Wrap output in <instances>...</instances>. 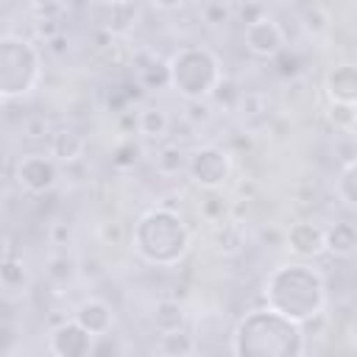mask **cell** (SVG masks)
<instances>
[{
    "label": "cell",
    "mask_w": 357,
    "mask_h": 357,
    "mask_svg": "<svg viewBox=\"0 0 357 357\" xmlns=\"http://www.w3.org/2000/svg\"><path fill=\"white\" fill-rule=\"evenodd\" d=\"M215 245L223 251V254H237L240 245H243V229L237 220H220L218 229H215Z\"/></svg>",
    "instance_id": "cell-19"
},
{
    "label": "cell",
    "mask_w": 357,
    "mask_h": 357,
    "mask_svg": "<svg viewBox=\"0 0 357 357\" xmlns=\"http://www.w3.org/2000/svg\"><path fill=\"white\" fill-rule=\"evenodd\" d=\"M98 6H117V3H128V0H92Z\"/></svg>",
    "instance_id": "cell-30"
},
{
    "label": "cell",
    "mask_w": 357,
    "mask_h": 357,
    "mask_svg": "<svg viewBox=\"0 0 357 357\" xmlns=\"http://www.w3.org/2000/svg\"><path fill=\"white\" fill-rule=\"evenodd\" d=\"M304 349V326L271 307L245 312L231 332L237 357H301Z\"/></svg>",
    "instance_id": "cell-2"
},
{
    "label": "cell",
    "mask_w": 357,
    "mask_h": 357,
    "mask_svg": "<svg viewBox=\"0 0 357 357\" xmlns=\"http://www.w3.org/2000/svg\"><path fill=\"white\" fill-rule=\"evenodd\" d=\"M329 123L335 126V131L351 134L354 123H357V106L354 103H329Z\"/></svg>",
    "instance_id": "cell-22"
},
{
    "label": "cell",
    "mask_w": 357,
    "mask_h": 357,
    "mask_svg": "<svg viewBox=\"0 0 357 357\" xmlns=\"http://www.w3.org/2000/svg\"><path fill=\"white\" fill-rule=\"evenodd\" d=\"M17 178L28 192H47L59 178L56 159L45 156V153L22 156V162L17 165Z\"/></svg>",
    "instance_id": "cell-8"
},
{
    "label": "cell",
    "mask_w": 357,
    "mask_h": 357,
    "mask_svg": "<svg viewBox=\"0 0 357 357\" xmlns=\"http://www.w3.org/2000/svg\"><path fill=\"white\" fill-rule=\"evenodd\" d=\"M159 351L167 354V357H187V354L195 351V340H192V335H187L184 329L165 332L162 340H159Z\"/></svg>",
    "instance_id": "cell-18"
},
{
    "label": "cell",
    "mask_w": 357,
    "mask_h": 357,
    "mask_svg": "<svg viewBox=\"0 0 357 357\" xmlns=\"http://www.w3.org/2000/svg\"><path fill=\"white\" fill-rule=\"evenodd\" d=\"M284 245L301 259H315L324 254V229L312 220H298L287 229Z\"/></svg>",
    "instance_id": "cell-10"
},
{
    "label": "cell",
    "mask_w": 357,
    "mask_h": 357,
    "mask_svg": "<svg viewBox=\"0 0 357 357\" xmlns=\"http://www.w3.org/2000/svg\"><path fill=\"white\" fill-rule=\"evenodd\" d=\"M187 173L201 190H220L231 176V156L220 145H201L187 156Z\"/></svg>",
    "instance_id": "cell-6"
},
{
    "label": "cell",
    "mask_w": 357,
    "mask_h": 357,
    "mask_svg": "<svg viewBox=\"0 0 357 357\" xmlns=\"http://www.w3.org/2000/svg\"><path fill=\"white\" fill-rule=\"evenodd\" d=\"M100 237H103V240H112L114 245H120V243H123V237H126V231H123V223H117V220H112V223H103V226H100Z\"/></svg>",
    "instance_id": "cell-26"
},
{
    "label": "cell",
    "mask_w": 357,
    "mask_h": 357,
    "mask_svg": "<svg viewBox=\"0 0 357 357\" xmlns=\"http://www.w3.org/2000/svg\"><path fill=\"white\" fill-rule=\"evenodd\" d=\"M137 151H139V148H137L134 142H126V145H120V148L114 151V159H112V162H114L117 167H128V165L137 162Z\"/></svg>",
    "instance_id": "cell-24"
},
{
    "label": "cell",
    "mask_w": 357,
    "mask_h": 357,
    "mask_svg": "<svg viewBox=\"0 0 357 357\" xmlns=\"http://www.w3.org/2000/svg\"><path fill=\"white\" fill-rule=\"evenodd\" d=\"M86 151V139L75 131V128H59L53 137H50V156L56 162H78Z\"/></svg>",
    "instance_id": "cell-14"
},
{
    "label": "cell",
    "mask_w": 357,
    "mask_h": 357,
    "mask_svg": "<svg viewBox=\"0 0 357 357\" xmlns=\"http://www.w3.org/2000/svg\"><path fill=\"white\" fill-rule=\"evenodd\" d=\"M42 75V56L31 39L0 36V98L28 95Z\"/></svg>",
    "instance_id": "cell-5"
},
{
    "label": "cell",
    "mask_w": 357,
    "mask_h": 357,
    "mask_svg": "<svg viewBox=\"0 0 357 357\" xmlns=\"http://www.w3.org/2000/svg\"><path fill=\"white\" fill-rule=\"evenodd\" d=\"M324 89L329 103H357V67L351 61H340L329 67L324 78Z\"/></svg>",
    "instance_id": "cell-11"
},
{
    "label": "cell",
    "mask_w": 357,
    "mask_h": 357,
    "mask_svg": "<svg viewBox=\"0 0 357 357\" xmlns=\"http://www.w3.org/2000/svg\"><path fill=\"white\" fill-rule=\"evenodd\" d=\"M156 11H176V8H181L187 0H148Z\"/></svg>",
    "instance_id": "cell-28"
},
{
    "label": "cell",
    "mask_w": 357,
    "mask_h": 357,
    "mask_svg": "<svg viewBox=\"0 0 357 357\" xmlns=\"http://www.w3.org/2000/svg\"><path fill=\"white\" fill-rule=\"evenodd\" d=\"M337 195L346 206H357V165L354 159H346L340 176H337Z\"/></svg>",
    "instance_id": "cell-21"
},
{
    "label": "cell",
    "mask_w": 357,
    "mask_h": 357,
    "mask_svg": "<svg viewBox=\"0 0 357 357\" xmlns=\"http://www.w3.org/2000/svg\"><path fill=\"white\" fill-rule=\"evenodd\" d=\"M204 17H206L209 25H220V22L229 20V8H226L223 3H209V6L204 8Z\"/></svg>",
    "instance_id": "cell-25"
},
{
    "label": "cell",
    "mask_w": 357,
    "mask_h": 357,
    "mask_svg": "<svg viewBox=\"0 0 357 357\" xmlns=\"http://www.w3.org/2000/svg\"><path fill=\"white\" fill-rule=\"evenodd\" d=\"M131 243L145 262L170 268L181 262L190 251V229L178 212L167 206H153L137 218L131 229Z\"/></svg>",
    "instance_id": "cell-3"
},
{
    "label": "cell",
    "mask_w": 357,
    "mask_h": 357,
    "mask_svg": "<svg viewBox=\"0 0 357 357\" xmlns=\"http://www.w3.org/2000/svg\"><path fill=\"white\" fill-rule=\"evenodd\" d=\"M167 126H170V120L159 106H148V109H142L137 114V128L148 139H162L167 134Z\"/></svg>",
    "instance_id": "cell-17"
},
{
    "label": "cell",
    "mask_w": 357,
    "mask_h": 357,
    "mask_svg": "<svg viewBox=\"0 0 357 357\" xmlns=\"http://www.w3.org/2000/svg\"><path fill=\"white\" fill-rule=\"evenodd\" d=\"M92 335L73 318V321H64L59 324L53 332H50V351L59 354V357H86L92 351Z\"/></svg>",
    "instance_id": "cell-9"
},
{
    "label": "cell",
    "mask_w": 357,
    "mask_h": 357,
    "mask_svg": "<svg viewBox=\"0 0 357 357\" xmlns=\"http://www.w3.org/2000/svg\"><path fill=\"white\" fill-rule=\"evenodd\" d=\"M75 321H78L92 337H103V335H109L112 326H114V310H112L103 298H86V301L78 304Z\"/></svg>",
    "instance_id": "cell-12"
},
{
    "label": "cell",
    "mask_w": 357,
    "mask_h": 357,
    "mask_svg": "<svg viewBox=\"0 0 357 357\" xmlns=\"http://www.w3.org/2000/svg\"><path fill=\"white\" fill-rule=\"evenodd\" d=\"M153 165H156L159 173H165V176H176L178 170L187 167V153H184L181 148H176V145H167V148H162V151L153 156Z\"/></svg>",
    "instance_id": "cell-20"
},
{
    "label": "cell",
    "mask_w": 357,
    "mask_h": 357,
    "mask_svg": "<svg viewBox=\"0 0 357 357\" xmlns=\"http://www.w3.org/2000/svg\"><path fill=\"white\" fill-rule=\"evenodd\" d=\"M0 284L8 287V290H17V287L25 284V271H22V265L17 259H8L6 257L0 262Z\"/></svg>",
    "instance_id": "cell-23"
},
{
    "label": "cell",
    "mask_w": 357,
    "mask_h": 357,
    "mask_svg": "<svg viewBox=\"0 0 357 357\" xmlns=\"http://www.w3.org/2000/svg\"><path fill=\"white\" fill-rule=\"evenodd\" d=\"M220 81L223 70L209 47L190 45L176 50L167 61V86H173L184 100H209Z\"/></svg>",
    "instance_id": "cell-4"
},
{
    "label": "cell",
    "mask_w": 357,
    "mask_h": 357,
    "mask_svg": "<svg viewBox=\"0 0 357 357\" xmlns=\"http://www.w3.org/2000/svg\"><path fill=\"white\" fill-rule=\"evenodd\" d=\"M262 298L271 310H276L279 315L304 326L307 321H312L324 312L326 282H324L321 271H315L312 265L287 262L268 273V279L262 284Z\"/></svg>",
    "instance_id": "cell-1"
},
{
    "label": "cell",
    "mask_w": 357,
    "mask_h": 357,
    "mask_svg": "<svg viewBox=\"0 0 357 357\" xmlns=\"http://www.w3.org/2000/svg\"><path fill=\"white\" fill-rule=\"evenodd\" d=\"M245 47L259 56V59H276L284 50V31L273 17L259 14L257 20L245 22V33H243Z\"/></svg>",
    "instance_id": "cell-7"
},
{
    "label": "cell",
    "mask_w": 357,
    "mask_h": 357,
    "mask_svg": "<svg viewBox=\"0 0 357 357\" xmlns=\"http://www.w3.org/2000/svg\"><path fill=\"white\" fill-rule=\"evenodd\" d=\"M109 14L103 17V28L109 31V33H128L131 31V25H134V20H137V6H134V0H128V3H117V6H103Z\"/></svg>",
    "instance_id": "cell-16"
},
{
    "label": "cell",
    "mask_w": 357,
    "mask_h": 357,
    "mask_svg": "<svg viewBox=\"0 0 357 357\" xmlns=\"http://www.w3.org/2000/svg\"><path fill=\"white\" fill-rule=\"evenodd\" d=\"M357 248V229L349 220H337L329 229H324V251L340 259H349Z\"/></svg>",
    "instance_id": "cell-13"
},
{
    "label": "cell",
    "mask_w": 357,
    "mask_h": 357,
    "mask_svg": "<svg viewBox=\"0 0 357 357\" xmlns=\"http://www.w3.org/2000/svg\"><path fill=\"white\" fill-rule=\"evenodd\" d=\"M36 31H39V36H45V39H53L56 33H61V28H59L56 20H39Z\"/></svg>",
    "instance_id": "cell-27"
},
{
    "label": "cell",
    "mask_w": 357,
    "mask_h": 357,
    "mask_svg": "<svg viewBox=\"0 0 357 357\" xmlns=\"http://www.w3.org/2000/svg\"><path fill=\"white\" fill-rule=\"evenodd\" d=\"M184 307L176 301V298H162L153 304V312H151V324L156 332H176V329H184Z\"/></svg>",
    "instance_id": "cell-15"
},
{
    "label": "cell",
    "mask_w": 357,
    "mask_h": 357,
    "mask_svg": "<svg viewBox=\"0 0 357 357\" xmlns=\"http://www.w3.org/2000/svg\"><path fill=\"white\" fill-rule=\"evenodd\" d=\"M8 248H11V245H8V234L0 229V262L8 257Z\"/></svg>",
    "instance_id": "cell-29"
}]
</instances>
